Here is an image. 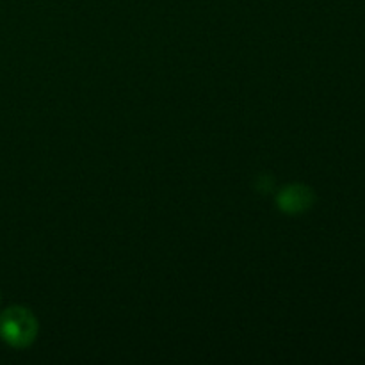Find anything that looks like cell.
I'll return each mask as SVG.
<instances>
[{"instance_id": "obj_1", "label": "cell", "mask_w": 365, "mask_h": 365, "mask_svg": "<svg viewBox=\"0 0 365 365\" xmlns=\"http://www.w3.org/2000/svg\"><path fill=\"white\" fill-rule=\"evenodd\" d=\"M0 335L13 346H27L36 335V321L21 307L6 310L0 317Z\"/></svg>"}, {"instance_id": "obj_2", "label": "cell", "mask_w": 365, "mask_h": 365, "mask_svg": "<svg viewBox=\"0 0 365 365\" xmlns=\"http://www.w3.org/2000/svg\"><path fill=\"white\" fill-rule=\"evenodd\" d=\"M314 202V195L309 187L305 185H291V187L285 189L284 192L278 198V203L284 210L287 212H303V210L309 209Z\"/></svg>"}]
</instances>
